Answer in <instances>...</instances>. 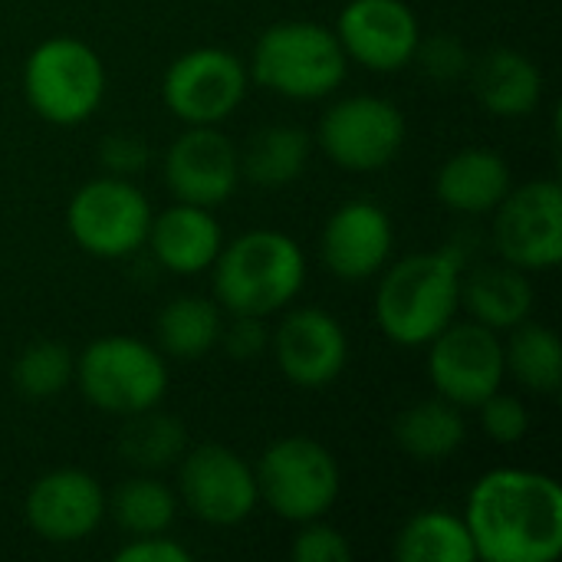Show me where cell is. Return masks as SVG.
Listing matches in <instances>:
<instances>
[{"label": "cell", "instance_id": "7402d4cb", "mask_svg": "<svg viewBox=\"0 0 562 562\" xmlns=\"http://www.w3.org/2000/svg\"><path fill=\"white\" fill-rule=\"evenodd\" d=\"M461 303L477 323H484L494 333H504L530 319L533 286L527 280V270L510 263H494L461 280Z\"/></svg>", "mask_w": 562, "mask_h": 562}, {"label": "cell", "instance_id": "e0dca14e", "mask_svg": "<svg viewBox=\"0 0 562 562\" xmlns=\"http://www.w3.org/2000/svg\"><path fill=\"white\" fill-rule=\"evenodd\" d=\"M273 356L290 385L326 389L349 362V339L333 313L303 306L280 323L273 336Z\"/></svg>", "mask_w": 562, "mask_h": 562}, {"label": "cell", "instance_id": "7c38bea8", "mask_svg": "<svg viewBox=\"0 0 562 562\" xmlns=\"http://www.w3.org/2000/svg\"><path fill=\"white\" fill-rule=\"evenodd\" d=\"M494 247L504 263L520 270H550L562 260L560 181H527L510 188L494 207Z\"/></svg>", "mask_w": 562, "mask_h": 562}, {"label": "cell", "instance_id": "ba28073f", "mask_svg": "<svg viewBox=\"0 0 562 562\" xmlns=\"http://www.w3.org/2000/svg\"><path fill=\"white\" fill-rule=\"evenodd\" d=\"M66 224L86 254L99 260H122L145 247L151 207L128 178L102 175L72 194Z\"/></svg>", "mask_w": 562, "mask_h": 562}, {"label": "cell", "instance_id": "e575fe53", "mask_svg": "<svg viewBox=\"0 0 562 562\" xmlns=\"http://www.w3.org/2000/svg\"><path fill=\"white\" fill-rule=\"evenodd\" d=\"M99 161H102V168L109 175L128 178V175H135V171H142L148 165V145L135 132H112V135L102 138Z\"/></svg>", "mask_w": 562, "mask_h": 562}, {"label": "cell", "instance_id": "277c9868", "mask_svg": "<svg viewBox=\"0 0 562 562\" xmlns=\"http://www.w3.org/2000/svg\"><path fill=\"white\" fill-rule=\"evenodd\" d=\"M349 59L336 30L310 20L273 23L260 33L250 72L254 79L293 102H313L336 92L346 79Z\"/></svg>", "mask_w": 562, "mask_h": 562}, {"label": "cell", "instance_id": "44dd1931", "mask_svg": "<svg viewBox=\"0 0 562 562\" xmlns=\"http://www.w3.org/2000/svg\"><path fill=\"white\" fill-rule=\"evenodd\" d=\"M510 188V168L491 148H464L451 155L435 178L438 201L454 214H487Z\"/></svg>", "mask_w": 562, "mask_h": 562}, {"label": "cell", "instance_id": "52a82bcc", "mask_svg": "<svg viewBox=\"0 0 562 562\" xmlns=\"http://www.w3.org/2000/svg\"><path fill=\"white\" fill-rule=\"evenodd\" d=\"M260 501L290 524L323 520L339 497V464L313 438H283L260 454L254 471Z\"/></svg>", "mask_w": 562, "mask_h": 562}, {"label": "cell", "instance_id": "f1b7e54d", "mask_svg": "<svg viewBox=\"0 0 562 562\" xmlns=\"http://www.w3.org/2000/svg\"><path fill=\"white\" fill-rule=\"evenodd\" d=\"M175 514H178V501L171 487L155 477H128L112 494V517L119 530H125L128 537L168 533Z\"/></svg>", "mask_w": 562, "mask_h": 562}, {"label": "cell", "instance_id": "4dcf8cb0", "mask_svg": "<svg viewBox=\"0 0 562 562\" xmlns=\"http://www.w3.org/2000/svg\"><path fill=\"white\" fill-rule=\"evenodd\" d=\"M481 412V428L491 441L497 445H520L530 431V412L520 398L494 392L477 405Z\"/></svg>", "mask_w": 562, "mask_h": 562}, {"label": "cell", "instance_id": "7a4b0ae2", "mask_svg": "<svg viewBox=\"0 0 562 562\" xmlns=\"http://www.w3.org/2000/svg\"><path fill=\"white\" fill-rule=\"evenodd\" d=\"M461 254L454 247L395 263L375 296L379 329L398 346H428L458 313Z\"/></svg>", "mask_w": 562, "mask_h": 562}, {"label": "cell", "instance_id": "d6986e66", "mask_svg": "<svg viewBox=\"0 0 562 562\" xmlns=\"http://www.w3.org/2000/svg\"><path fill=\"white\" fill-rule=\"evenodd\" d=\"M145 244L151 247L155 260L168 273L194 277V273L211 270V263L217 260V254L224 247V234H221V224L214 221L211 207L178 201L175 207L151 214Z\"/></svg>", "mask_w": 562, "mask_h": 562}, {"label": "cell", "instance_id": "d6a6232c", "mask_svg": "<svg viewBox=\"0 0 562 562\" xmlns=\"http://www.w3.org/2000/svg\"><path fill=\"white\" fill-rule=\"evenodd\" d=\"M415 56H418L422 69H425L431 79H441V82L458 79V76H464V72L471 69V56H468L464 46H461L454 36H448V33H438V36H431L428 43L418 40Z\"/></svg>", "mask_w": 562, "mask_h": 562}, {"label": "cell", "instance_id": "2e32d148", "mask_svg": "<svg viewBox=\"0 0 562 562\" xmlns=\"http://www.w3.org/2000/svg\"><path fill=\"white\" fill-rule=\"evenodd\" d=\"M102 484L79 468H59L43 474L23 501L26 527L46 543H79L102 524Z\"/></svg>", "mask_w": 562, "mask_h": 562}, {"label": "cell", "instance_id": "4316f807", "mask_svg": "<svg viewBox=\"0 0 562 562\" xmlns=\"http://www.w3.org/2000/svg\"><path fill=\"white\" fill-rule=\"evenodd\" d=\"M398 562H474V543L464 517L448 510H425L412 517L395 537Z\"/></svg>", "mask_w": 562, "mask_h": 562}, {"label": "cell", "instance_id": "1f68e13d", "mask_svg": "<svg viewBox=\"0 0 562 562\" xmlns=\"http://www.w3.org/2000/svg\"><path fill=\"white\" fill-rule=\"evenodd\" d=\"M290 557L296 562H349L352 560V547L346 543V537L336 527L310 520L296 533Z\"/></svg>", "mask_w": 562, "mask_h": 562}, {"label": "cell", "instance_id": "f546056e", "mask_svg": "<svg viewBox=\"0 0 562 562\" xmlns=\"http://www.w3.org/2000/svg\"><path fill=\"white\" fill-rule=\"evenodd\" d=\"M72 372H76L72 352L63 342L40 339V342H30L13 362V385L23 398L43 402V398L59 395L72 382Z\"/></svg>", "mask_w": 562, "mask_h": 562}, {"label": "cell", "instance_id": "ffe728a7", "mask_svg": "<svg viewBox=\"0 0 562 562\" xmlns=\"http://www.w3.org/2000/svg\"><path fill=\"white\" fill-rule=\"evenodd\" d=\"M468 72L477 102L497 119H524L543 99V72L520 49H491Z\"/></svg>", "mask_w": 562, "mask_h": 562}, {"label": "cell", "instance_id": "d4e9b609", "mask_svg": "<svg viewBox=\"0 0 562 562\" xmlns=\"http://www.w3.org/2000/svg\"><path fill=\"white\" fill-rule=\"evenodd\" d=\"M240 175L260 188H283L296 181L310 161V135L296 125H267L250 135L247 148L237 151Z\"/></svg>", "mask_w": 562, "mask_h": 562}, {"label": "cell", "instance_id": "d590c367", "mask_svg": "<svg viewBox=\"0 0 562 562\" xmlns=\"http://www.w3.org/2000/svg\"><path fill=\"white\" fill-rule=\"evenodd\" d=\"M119 562H191V553L168 540L165 533L155 537H132L122 550H115Z\"/></svg>", "mask_w": 562, "mask_h": 562}, {"label": "cell", "instance_id": "836d02e7", "mask_svg": "<svg viewBox=\"0 0 562 562\" xmlns=\"http://www.w3.org/2000/svg\"><path fill=\"white\" fill-rule=\"evenodd\" d=\"M221 346L231 359L237 362H254L267 352L270 346V329L263 323V316H244L234 313V319L221 329Z\"/></svg>", "mask_w": 562, "mask_h": 562}, {"label": "cell", "instance_id": "9c48e42d", "mask_svg": "<svg viewBox=\"0 0 562 562\" xmlns=\"http://www.w3.org/2000/svg\"><path fill=\"white\" fill-rule=\"evenodd\" d=\"M428 346V379L445 402L458 408H477L484 398L501 392L507 375L504 342L484 323L451 319Z\"/></svg>", "mask_w": 562, "mask_h": 562}, {"label": "cell", "instance_id": "5b68a950", "mask_svg": "<svg viewBox=\"0 0 562 562\" xmlns=\"http://www.w3.org/2000/svg\"><path fill=\"white\" fill-rule=\"evenodd\" d=\"M72 382L92 408L125 418L165 398L168 366L158 349L135 336H102L76 359Z\"/></svg>", "mask_w": 562, "mask_h": 562}, {"label": "cell", "instance_id": "4fadbf2b", "mask_svg": "<svg viewBox=\"0 0 562 562\" xmlns=\"http://www.w3.org/2000/svg\"><path fill=\"white\" fill-rule=\"evenodd\" d=\"M178 491L184 507L207 527L244 524L260 494L254 468L224 445H201L181 454Z\"/></svg>", "mask_w": 562, "mask_h": 562}, {"label": "cell", "instance_id": "83f0119b", "mask_svg": "<svg viewBox=\"0 0 562 562\" xmlns=\"http://www.w3.org/2000/svg\"><path fill=\"white\" fill-rule=\"evenodd\" d=\"M510 333V342L504 346V362L507 372H514V379L520 385H527L530 392L540 395H553L562 385V346L560 336L533 319L517 323Z\"/></svg>", "mask_w": 562, "mask_h": 562}, {"label": "cell", "instance_id": "8fae6325", "mask_svg": "<svg viewBox=\"0 0 562 562\" xmlns=\"http://www.w3.org/2000/svg\"><path fill=\"white\" fill-rule=\"evenodd\" d=\"M247 95V66L221 46L181 53L161 82V99L184 125H217Z\"/></svg>", "mask_w": 562, "mask_h": 562}, {"label": "cell", "instance_id": "6da1fadb", "mask_svg": "<svg viewBox=\"0 0 562 562\" xmlns=\"http://www.w3.org/2000/svg\"><path fill=\"white\" fill-rule=\"evenodd\" d=\"M464 524L477 560L553 562L562 553V487L537 471H491L471 487Z\"/></svg>", "mask_w": 562, "mask_h": 562}, {"label": "cell", "instance_id": "5bb4252c", "mask_svg": "<svg viewBox=\"0 0 562 562\" xmlns=\"http://www.w3.org/2000/svg\"><path fill=\"white\" fill-rule=\"evenodd\" d=\"M346 59L372 72H398L415 59L422 30L402 0H349L336 23Z\"/></svg>", "mask_w": 562, "mask_h": 562}, {"label": "cell", "instance_id": "cb8c5ba5", "mask_svg": "<svg viewBox=\"0 0 562 562\" xmlns=\"http://www.w3.org/2000/svg\"><path fill=\"white\" fill-rule=\"evenodd\" d=\"M221 306L204 296H175L155 319L158 352L178 362H198L221 342Z\"/></svg>", "mask_w": 562, "mask_h": 562}, {"label": "cell", "instance_id": "9a60e30c", "mask_svg": "<svg viewBox=\"0 0 562 562\" xmlns=\"http://www.w3.org/2000/svg\"><path fill=\"white\" fill-rule=\"evenodd\" d=\"M237 148L214 125H188L165 155V184L184 204L217 207L237 191Z\"/></svg>", "mask_w": 562, "mask_h": 562}, {"label": "cell", "instance_id": "3957f363", "mask_svg": "<svg viewBox=\"0 0 562 562\" xmlns=\"http://www.w3.org/2000/svg\"><path fill=\"white\" fill-rule=\"evenodd\" d=\"M214 270V296L224 310L244 316H270L290 306L306 283V257L300 244L280 231H247L221 247Z\"/></svg>", "mask_w": 562, "mask_h": 562}, {"label": "cell", "instance_id": "30bf717a", "mask_svg": "<svg viewBox=\"0 0 562 562\" xmlns=\"http://www.w3.org/2000/svg\"><path fill=\"white\" fill-rule=\"evenodd\" d=\"M316 142L346 171L385 168L405 145V115L382 95H349L326 109Z\"/></svg>", "mask_w": 562, "mask_h": 562}, {"label": "cell", "instance_id": "484cf974", "mask_svg": "<svg viewBox=\"0 0 562 562\" xmlns=\"http://www.w3.org/2000/svg\"><path fill=\"white\" fill-rule=\"evenodd\" d=\"M115 448L138 471H165L178 464L181 454L188 451V431L175 415L145 408V412L125 415Z\"/></svg>", "mask_w": 562, "mask_h": 562}, {"label": "cell", "instance_id": "ac0fdd59", "mask_svg": "<svg viewBox=\"0 0 562 562\" xmlns=\"http://www.w3.org/2000/svg\"><path fill=\"white\" fill-rule=\"evenodd\" d=\"M395 244V231L389 214L372 201L342 204L323 227V263L346 283H359L375 277Z\"/></svg>", "mask_w": 562, "mask_h": 562}, {"label": "cell", "instance_id": "8992f818", "mask_svg": "<svg viewBox=\"0 0 562 562\" xmlns=\"http://www.w3.org/2000/svg\"><path fill=\"white\" fill-rule=\"evenodd\" d=\"M23 95L49 125L86 122L105 95V66L99 53L76 36L43 40L23 66Z\"/></svg>", "mask_w": 562, "mask_h": 562}, {"label": "cell", "instance_id": "603a6c76", "mask_svg": "<svg viewBox=\"0 0 562 562\" xmlns=\"http://www.w3.org/2000/svg\"><path fill=\"white\" fill-rule=\"evenodd\" d=\"M392 435H395V445L408 458L422 464H441L468 441V425H464L461 408L438 395V398L408 405L395 418Z\"/></svg>", "mask_w": 562, "mask_h": 562}]
</instances>
